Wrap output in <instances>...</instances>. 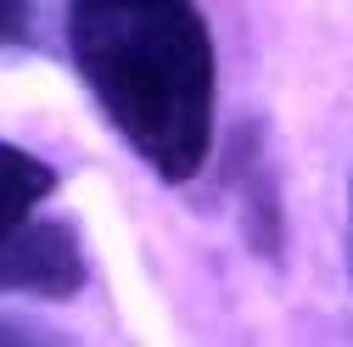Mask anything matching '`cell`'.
I'll list each match as a JSON object with an SVG mask.
<instances>
[{"label":"cell","instance_id":"obj_4","mask_svg":"<svg viewBox=\"0 0 353 347\" xmlns=\"http://www.w3.org/2000/svg\"><path fill=\"white\" fill-rule=\"evenodd\" d=\"M51 191H57V168L46 157L0 140V241H6L12 230H23Z\"/></svg>","mask_w":353,"mask_h":347},{"label":"cell","instance_id":"obj_3","mask_svg":"<svg viewBox=\"0 0 353 347\" xmlns=\"http://www.w3.org/2000/svg\"><path fill=\"white\" fill-rule=\"evenodd\" d=\"M236 168H241V224L252 235V246L263 257L281 252V235H286V219H281V196H275V168L263 157V146L247 135V146H236Z\"/></svg>","mask_w":353,"mask_h":347},{"label":"cell","instance_id":"obj_2","mask_svg":"<svg viewBox=\"0 0 353 347\" xmlns=\"http://www.w3.org/2000/svg\"><path fill=\"white\" fill-rule=\"evenodd\" d=\"M90 280V257L68 219H34L0 241V297H79Z\"/></svg>","mask_w":353,"mask_h":347},{"label":"cell","instance_id":"obj_6","mask_svg":"<svg viewBox=\"0 0 353 347\" xmlns=\"http://www.w3.org/2000/svg\"><path fill=\"white\" fill-rule=\"evenodd\" d=\"M34 17H39V0H0V51L34 45Z\"/></svg>","mask_w":353,"mask_h":347},{"label":"cell","instance_id":"obj_1","mask_svg":"<svg viewBox=\"0 0 353 347\" xmlns=\"http://www.w3.org/2000/svg\"><path fill=\"white\" fill-rule=\"evenodd\" d=\"M68 56L101 118L157 180L185 185L213 151L219 62L196 0H68Z\"/></svg>","mask_w":353,"mask_h":347},{"label":"cell","instance_id":"obj_5","mask_svg":"<svg viewBox=\"0 0 353 347\" xmlns=\"http://www.w3.org/2000/svg\"><path fill=\"white\" fill-rule=\"evenodd\" d=\"M0 347H79L68 330L46 325V319H17V314H0Z\"/></svg>","mask_w":353,"mask_h":347}]
</instances>
